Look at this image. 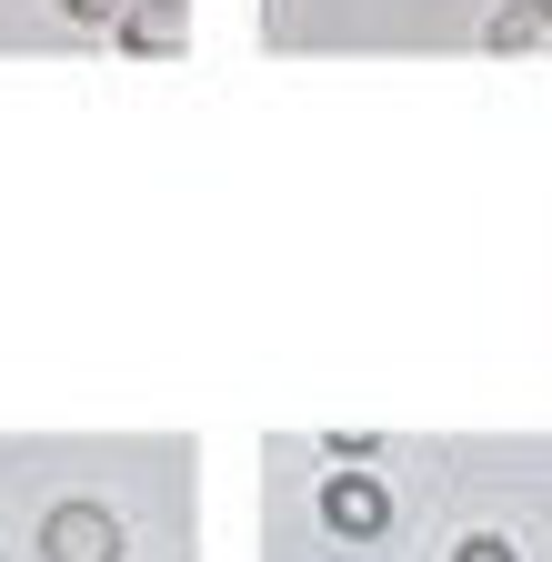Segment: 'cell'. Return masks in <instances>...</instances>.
Masks as SVG:
<instances>
[{
	"label": "cell",
	"instance_id": "cell-1",
	"mask_svg": "<svg viewBox=\"0 0 552 562\" xmlns=\"http://www.w3.org/2000/svg\"><path fill=\"white\" fill-rule=\"evenodd\" d=\"M41 562H121V522H111L101 503H50Z\"/></svg>",
	"mask_w": 552,
	"mask_h": 562
},
{
	"label": "cell",
	"instance_id": "cell-2",
	"mask_svg": "<svg viewBox=\"0 0 552 562\" xmlns=\"http://www.w3.org/2000/svg\"><path fill=\"white\" fill-rule=\"evenodd\" d=\"M322 522H331L341 542H382V532H392V503H382V482H362V472H341V482L322 492Z\"/></svg>",
	"mask_w": 552,
	"mask_h": 562
},
{
	"label": "cell",
	"instance_id": "cell-3",
	"mask_svg": "<svg viewBox=\"0 0 552 562\" xmlns=\"http://www.w3.org/2000/svg\"><path fill=\"white\" fill-rule=\"evenodd\" d=\"M121 41L142 50V60H171L191 41V11H181V0H131V11H121Z\"/></svg>",
	"mask_w": 552,
	"mask_h": 562
},
{
	"label": "cell",
	"instance_id": "cell-4",
	"mask_svg": "<svg viewBox=\"0 0 552 562\" xmlns=\"http://www.w3.org/2000/svg\"><path fill=\"white\" fill-rule=\"evenodd\" d=\"M482 50H552V0H512L482 21Z\"/></svg>",
	"mask_w": 552,
	"mask_h": 562
},
{
	"label": "cell",
	"instance_id": "cell-5",
	"mask_svg": "<svg viewBox=\"0 0 552 562\" xmlns=\"http://www.w3.org/2000/svg\"><path fill=\"white\" fill-rule=\"evenodd\" d=\"M452 562H522V552H512V542H503V532H472V542H462V552H452Z\"/></svg>",
	"mask_w": 552,
	"mask_h": 562
},
{
	"label": "cell",
	"instance_id": "cell-6",
	"mask_svg": "<svg viewBox=\"0 0 552 562\" xmlns=\"http://www.w3.org/2000/svg\"><path fill=\"white\" fill-rule=\"evenodd\" d=\"M60 11H71V21H121L131 0H60Z\"/></svg>",
	"mask_w": 552,
	"mask_h": 562
}]
</instances>
